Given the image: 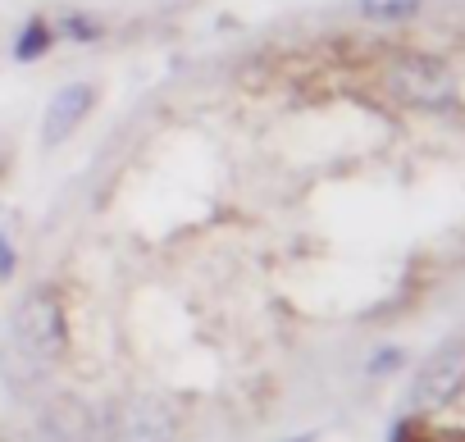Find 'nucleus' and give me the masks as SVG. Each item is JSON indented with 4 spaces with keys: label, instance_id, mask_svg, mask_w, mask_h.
<instances>
[{
    "label": "nucleus",
    "instance_id": "nucleus-1",
    "mask_svg": "<svg viewBox=\"0 0 465 442\" xmlns=\"http://www.w3.org/2000/svg\"><path fill=\"white\" fill-rule=\"evenodd\" d=\"M383 87H388V96H397L401 105H415V110H442L456 101V74L447 69V60L420 55V51L392 55L383 64Z\"/></svg>",
    "mask_w": 465,
    "mask_h": 442
},
{
    "label": "nucleus",
    "instance_id": "nucleus-2",
    "mask_svg": "<svg viewBox=\"0 0 465 442\" xmlns=\"http://www.w3.org/2000/svg\"><path fill=\"white\" fill-rule=\"evenodd\" d=\"M15 347L42 365V360H60L69 347V324H64V306L51 288H33L15 315Z\"/></svg>",
    "mask_w": 465,
    "mask_h": 442
},
{
    "label": "nucleus",
    "instance_id": "nucleus-3",
    "mask_svg": "<svg viewBox=\"0 0 465 442\" xmlns=\"http://www.w3.org/2000/svg\"><path fill=\"white\" fill-rule=\"evenodd\" d=\"M110 437L114 442H173L178 437V406L155 397V392H137V397L119 401V410L110 419Z\"/></svg>",
    "mask_w": 465,
    "mask_h": 442
},
{
    "label": "nucleus",
    "instance_id": "nucleus-4",
    "mask_svg": "<svg viewBox=\"0 0 465 442\" xmlns=\"http://www.w3.org/2000/svg\"><path fill=\"white\" fill-rule=\"evenodd\" d=\"M460 388H465V342H451L420 365V378L411 383V406L415 410H442V406L456 401Z\"/></svg>",
    "mask_w": 465,
    "mask_h": 442
},
{
    "label": "nucleus",
    "instance_id": "nucleus-5",
    "mask_svg": "<svg viewBox=\"0 0 465 442\" xmlns=\"http://www.w3.org/2000/svg\"><path fill=\"white\" fill-rule=\"evenodd\" d=\"M92 105H96V87H92V83H69V87H60V92L51 96V105H46V119H42V142H46V146L69 142V137H74V133L87 123Z\"/></svg>",
    "mask_w": 465,
    "mask_h": 442
},
{
    "label": "nucleus",
    "instance_id": "nucleus-6",
    "mask_svg": "<svg viewBox=\"0 0 465 442\" xmlns=\"http://www.w3.org/2000/svg\"><path fill=\"white\" fill-rule=\"evenodd\" d=\"M42 428H46V437H51V442H87V437H92V415H87V406H83V401L60 397V401H51V406H46Z\"/></svg>",
    "mask_w": 465,
    "mask_h": 442
},
{
    "label": "nucleus",
    "instance_id": "nucleus-7",
    "mask_svg": "<svg viewBox=\"0 0 465 442\" xmlns=\"http://www.w3.org/2000/svg\"><path fill=\"white\" fill-rule=\"evenodd\" d=\"M51 46H55V28H51L46 19H28V24L19 28V37H15V60H19V64H33V60H42Z\"/></svg>",
    "mask_w": 465,
    "mask_h": 442
},
{
    "label": "nucleus",
    "instance_id": "nucleus-8",
    "mask_svg": "<svg viewBox=\"0 0 465 442\" xmlns=\"http://www.w3.org/2000/svg\"><path fill=\"white\" fill-rule=\"evenodd\" d=\"M424 0H361V15L370 24H406L420 15Z\"/></svg>",
    "mask_w": 465,
    "mask_h": 442
},
{
    "label": "nucleus",
    "instance_id": "nucleus-9",
    "mask_svg": "<svg viewBox=\"0 0 465 442\" xmlns=\"http://www.w3.org/2000/svg\"><path fill=\"white\" fill-rule=\"evenodd\" d=\"M105 28H101V19H92V15H64L60 19V28H55V37H69V42H96Z\"/></svg>",
    "mask_w": 465,
    "mask_h": 442
},
{
    "label": "nucleus",
    "instance_id": "nucleus-10",
    "mask_svg": "<svg viewBox=\"0 0 465 442\" xmlns=\"http://www.w3.org/2000/svg\"><path fill=\"white\" fill-rule=\"evenodd\" d=\"M392 442H433V437H429V433H424V428H415V424H401V428H397V437H392Z\"/></svg>",
    "mask_w": 465,
    "mask_h": 442
},
{
    "label": "nucleus",
    "instance_id": "nucleus-11",
    "mask_svg": "<svg viewBox=\"0 0 465 442\" xmlns=\"http://www.w3.org/2000/svg\"><path fill=\"white\" fill-rule=\"evenodd\" d=\"M297 442H315V437H311V433H306V437H297Z\"/></svg>",
    "mask_w": 465,
    "mask_h": 442
}]
</instances>
